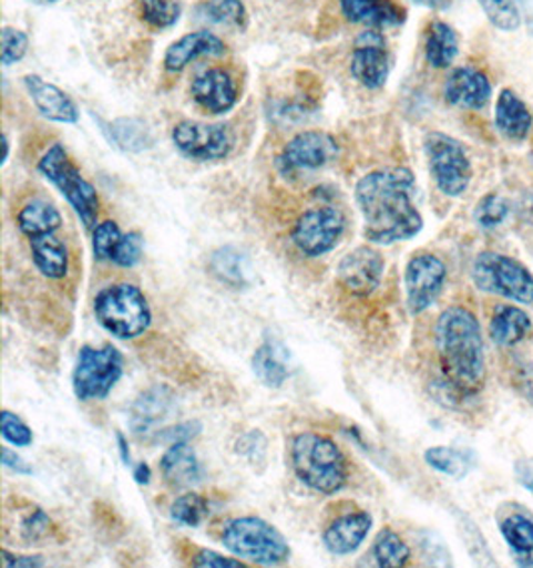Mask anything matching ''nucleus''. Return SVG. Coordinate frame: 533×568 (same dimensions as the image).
I'll return each instance as SVG.
<instances>
[{"mask_svg": "<svg viewBox=\"0 0 533 568\" xmlns=\"http://www.w3.org/2000/svg\"><path fill=\"white\" fill-rule=\"evenodd\" d=\"M0 433L7 443H11L14 447H31L34 435L32 428L22 421L19 415H14L11 411H2L0 415Z\"/></svg>", "mask_w": 533, "mask_h": 568, "instance_id": "41", "label": "nucleus"}, {"mask_svg": "<svg viewBox=\"0 0 533 568\" xmlns=\"http://www.w3.org/2000/svg\"><path fill=\"white\" fill-rule=\"evenodd\" d=\"M448 268L442 259L433 254H418L413 256L403 273V288H406V303L413 316L423 313L432 308L435 299L445 286Z\"/></svg>", "mask_w": 533, "mask_h": 568, "instance_id": "11", "label": "nucleus"}, {"mask_svg": "<svg viewBox=\"0 0 533 568\" xmlns=\"http://www.w3.org/2000/svg\"><path fill=\"white\" fill-rule=\"evenodd\" d=\"M340 9L350 22L372 29L400 27L406 20V10L392 0H340Z\"/></svg>", "mask_w": 533, "mask_h": 568, "instance_id": "23", "label": "nucleus"}, {"mask_svg": "<svg viewBox=\"0 0 533 568\" xmlns=\"http://www.w3.org/2000/svg\"><path fill=\"white\" fill-rule=\"evenodd\" d=\"M294 473L306 487L324 497L340 493L348 483V463L342 448L320 433H300L293 438Z\"/></svg>", "mask_w": 533, "mask_h": 568, "instance_id": "3", "label": "nucleus"}, {"mask_svg": "<svg viewBox=\"0 0 533 568\" xmlns=\"http://www.w3.org/2000/svg\"><path fill=\"white\" fill-rule=\"evenodd\" d=\"M412 169L386 168L366 174L356 186V202L363 218V236L378 246L416 238L423 228L413 204Z\"/></svg>", "mask_w": 533, "mask_h": 568, "instance_id": "1", "label": "nucleus"}, {"mask_svg": "<svg viewBox=\"0 0 533 568\" xmlns=\"http://www.w3.org/2000/svg\"><path fill=\"white\" fill-rule=\"evenodd\" d=\"M22 80H24V86L31 96L32 104L37 106L44 118L59 122V124H76L79 122L81 112L64 90L42 80L37 74H29Z\"/></svg>", "mask_w": 533, "mask_h": 568, "instance_id": "18", "label": "nucleus"}, {"mask_svg": "<svg viewBox=\"0 0 533 568\" xmlns=\"http://www.w3.org/2000/svg\"><path fill=\"white\" fill-rule=\"evenodd\" d=\"M132 477L139 483V485H148L152 478V471L148 467V463H139L134 471H132Z\"/></svg>", "mask_w": 533, "mask_h": 568, "instance_id": "50", "label": "nucleus"}, {"mask_svg": "<svg viewBox=\"0 0 533 568\" xmlns=\"http://www.w3.org/2000/svg\"><path fill=\"white\" fill-rule=\"evenodd\" d=\"M27 50H29V37L22 30L11 29V27L2 29V54H0V59H2L4 66H11L14 62L24 59Z\"/></svg>", "mask_w": 533, "mask_h": 568, "instance_id": "42", "label": "nucleus"}, {"mask_svg": "<svg viewBox=\"0 0 533 568\" xmlns=\"http://www.w3.org/2000/svg\"><path fill=\"white\" fill-rule=\"evenodd\" d=\"M373 518L366 510L348 513L334 520L330 527L324 530V547L334 557H348L362 547L368 533L372 530Z\"/></svg>", "mask_w": 533, "mask_h": 568, "instance_id": "19", "label": "nucleus"}, {"mask_svg": "<svg viewBox=\"0 0 533 568\" xmlns=\"http://www.w3.org/2000/svg\"><path fill=\"white\" fill-rule=\"evenodd\" d=\"M383 261L380 251L362 246L344 256L338 264V281L350 296L368 298L380 288L383 278Z\"/></svg>", "mask_w": 533, "mask_h": 568, "instance_id": "14", "label": "nucleus"}, {"mask_svg": "<svg viewBox=\"0 0 533 568\" xmlns=\"http://www.w3.org/2000/svg\"><path fill=\"white\" fill-rule=\"evenodd\" d=\"M47 2H54V0H47Z\"/></svg>", "mask_w": 533, "mask_h": 568, "instance_id": "55", "label": "nucleus"}, {"mask_svg": "<svg viewBox=\"0 0 533 568\" xmlns=\"http://www.w3.org/2000/svg\"><path fill=\"white\" fill-rule=\"evenodd\" d=\"M435 349L448 383L463 395L480 391L485 381L482 328L462 306L443 309L435 321Z\"/></svg>", "mask_w": 533, "mask_h": 568, "instance_id": "2", "label": "nucleus"}, {"mask_svg": "<svg viewBox=\"0 0 533 568\" xmlns=\"http://www.w3.org/2000/svg\"><path fill=\"white\" fill-rule=\"evenodd\" d=\"M211 268L214 271V276H218L224 283H228L232 288L246 286V279H244V273H246L244 271V258H242L236 249L224 248L221 251H216L212 256Z\"/></svg>", "mask_w": 533, "mask_h": 568, "instance_id": "36", "label": "nucleus"}, {"mask_svg": "<svg viewBox=\"0 0 533 568\" xmlns=\"http://www.w3.org/2000/svg\"><path fill=\"white\" fill-rule=\"evenodd\" d=\"M122 231L116 221H102L92 231V251L99 261H112L114 249L121 244Z\"/></svg>", "mask_w": 533, "mask_h": 568, "instance_id": "40", "label": "nucleus"}, {"mask_svg": "<svg viewBox=\"0 0 533 568\" xmlns=\"http://www.w3.org/2000/svg\"><path fill=\"white\" fill-rule=\"evenodd\" d=\"M142 19L156 29H168L181 19V4L174 0H141Z\"/></svg>", "mask_w": 533, "mask_h": 568, "instance_id": "38", "label": "nucleus"}, {"mask_svg": "<svg viewBox=\"0 0 533 568\" xmlns=\"http://www.w3.org/2000/svg\"><path fill=\"white\" fill-rule=\"evenodd\" d=\"M17 224L27 238H32L49 231H59L62 226V214L47 199H32L19 211Z\"/></svg>", "mask_w": 533, "mask_h": 568, "instance_id": "29", "label": "nucleus"}, {"mask_svg": "<svg viewBox=\"0 0 533 568\" xmlns=\"http://www.w3.org/2000/svg\"><path fill=\"white\" fill-rule=\"evenodd\" d=\"M94 316L112 338L122 341L141 338L152 323L151 303L132 283L102 289L94 299Z\"/></svg>", "mask_w": 533, "mask_h": 568, "instance_id": "5", "label": "nucleus"}, {"mask_svg": "<svg viewBox=\"0 0 533 568\" xmlns=\"http://www.w3.org/2000/svg\"><path fill=\"white\" fill-rule=\"evenodd\" d=\"M172 142L186 158L196 162L224 159L232 149V136L226 126L184 120L172 130Z\"/></svg>", "mask_w": 533, "mask_h": 568, "instance_id": "13", "label": "nucleus"}, {"mask_svg": "<svg viewBox=\"0 0 533 568\" xmlns=\"http://www.w3.org/2000/svg\"><path fill=\"white\" fill-rule=\"evenodd\" d=\"M480 7L498 30L515 32L522 27V12L515 0H480Z\"/></svg>", "mask_w": 533, "mask_h": 568, "instance_id": "35", "label": "nucleus"}, {"mask_svg": "<svg viewBox=\"0 0 533 568\" xmlns=\"http://www.w3.org/2000/svg\"><path fill=\"white\" fill-rule=\"evenodd\" d=\"M423 461L428 463V467L442 473L445 477L455 478V481H462L472 471V463H470V458H468L463 451L445 447V445L428 448L423 453Z\"/></svg>", "mask_w": 533, "mask_h": 568, "instance_id": "31", "label": "nucleus"}, {"mask_svg": "<svg viewBox=\"0 0 533 568\" xmlns=\"http://www.w3.org/2000/svg\"><path fill=\"white\" fill-rule=\"evenodd\" d=\"M2 565H4V568H37L44 567V560H42V557H31V555H12L11 550L4 548V550H2Z\"/></svg>", "mask_w": 533, "mask_h": 568, "instance_id": "48", "label": "nucleus"}, {"mask_svg": "<svg viewBox=\"0 0 533 568\" xmlns=\"http://www.w3.org/2000/svg\"><path fill=\"white\" fill-rule=\"evenodd\" d=\"M192 565L194 567L202 568H242L246 567L242 560H236V558L224 557L221 552H216V550H211V548H202L196 552V557L192 560Z\"/></svg>", "mask_w": 533, "mask_h": 568, "instance_id": "45", "label": "nucleus"}, {"mask_svg": "<svg viewBox=\"0 0 533 568\" xmlns=\"http://www.w3.org/2000/svg\"><path fill=\"white\" fill-rule=\"evenodd\" d=\"M510 216V204L508 199L502 198L500 194H488L483 196L475 211H473V219L475 224L482 229H495L502 226L503 221Z\"/></svg>", "mask_w": 533, "mask_h": 568, "instance_id": "37", "label": "nucleus"}, {"mask_svg": "<svg viewBox=\"0 0 533 568\" xmlns=\"http://www.w3.org/2000/svg\"><path fill=\"white\" fill-rule=\"evenodd\" d=\"M208 515H211V505L198 493H186L172 503L171 518L181 527H201Z\"/></svg>", "mask_w": 533, "mask_h": 568, "instance_id": "33", "label": "nucleus"}, {"mask_svg": "<svg viewBox=\"0 0 533 568\" xmlns=\"http://www.w3.org/2000/svg\"><path fill=\"white\" fill-rule=\"evenodd\" d=\"M124 371L122 353L112 345L82 348L72 371V389L81 401H102L121 381Z\"/></svg>", "mask_w": 533, "mask_h": 568, "instance_id": "9", "label": "nucleus"}, {"mask_svg": "<svg viewBox=\"0 0 533 568\" xmlns=\"http://www.w3.org/2000/svg\"><path fill=\"white\" fill-rule=\"evenodd\" d=\"M222 545L234 557L246 558L260 567H278L290 560V545L286 537L260 517L228 520L222 528Z\"/></svg>", "mask_w": 533, "mask_h": 568, "instance_id": "4", "label": "nucleus"}, {"mask_svg": "<svg viewBox=\"0 0 533 568\" xmlns=\"http://www.w3.org/2000/svg\"><path fill=\"white\" fill-rule=\"evenodd\" d=\"M423 149L438 189L448 198H460L472 182V162L462 142L443 132H430Z\"/></svg>", "mask_w": 533, "mask_h": 568, "instance_id": "8", "label": "nucleus"}, {"mask_svg": "<svg viewBox=\"0 0 533 568\" xmlns=\"http://www.w3.org/2000/svg\"><path fill=\"white\" fill-rule=\"evenodd\" d=\"M443 99L455 109L483 110L492 100V84L480 70L462 66L445 80Z\"/></svg>", "mask_w": 533, "mask_h": 568, "instance_id": "16", "label": "nucleus"}, {"mask_svg": "<svg viewBox=\"0 0 533 568\" xmlns=\"http://www.w3.org/2000/svg\"><path fill=\"white\" fill-rule=\"evenodd\" d=\"M372 557L378 567L400 568L410 562L412 552L406 545V540L396 530L382 528L373 538Z\"/></svg>", "mask_w": 533, "mask_h": 568, "instance_id": "30", "label": "nucleus"}, {"mask_svg": "<svg viewBox=\"0 0 533 568\" xmlns=\"http://www.w3.org/2000/svg\"><path fill=\"white\" fill-rule=\"evenodd\" d=\"M460 52L455 30L442 20H433L426 34V60L433 69H448Z\"/></svg>", "mask_w": 533, "mask_h": 568, "instance_id": "27", "label": "nucleus"}, {"mask_svg": "<svg viewBox=\"0 0 533 568\" xmlns=\"http://www.w3.org/2000/svg\"><path fill=\"white\" fill-rule=\"evenodd\" d=\"M532 112L513 90L503 89L495 102V128L512 142H523L532 132Z\"/></svg>", "mask_w": 533, "mask_h": 568, "instance_id": "24", "label": "nucleus"}, {"mask_svg": "<svg viewBox=\"0 0 533 568\" xmlns=\"http://www.w3.org/2000/svg\"><path fill=\"white\" fill-rule=\"evenodd\" d=\"M346 218L332 206L308 209L294 224L293 241L306 258H320L330 254L342 238Z\"/></svg>", "mask_w": 533, "mask_h": 568, "instance_id": "10", "label": "nucleus"}, {"mask_svg": "<svg viewBox=\"0 0 533 568\" xmlns=\"http://www.w3.org/2000/svg\"><path fill=\"white\" fill-rule=\"evenodd\" d=\"M49 528H51V518L47 517L41 508H34L31 517L22 523V533L29 540H39L44 535H49Z\"/></svg>", "mask_w": 533, "mask_h": 568, "instance_id": "46", "label": "nucleus"}, {"mask_svg": "<svg viewBox=\"0 0 533 568\" xmlns=\"http://www.w3.org/2000/svg\"><path fill=\"white\" fill-rule=\"evenodd\" d=\"M283 351L284 349L278 348L274 341H266L254 351L252 369H254V375L260 379L262 385L278 389L286 383L290 369L284 359Z\"/></svg>", "mask_w": 533, "mask_h": 568, "instance_id": "28", "label": "nucleus"}, {"mask_svg": "<svg viewBox=\"0 0 533 568\" xmlns=\"http://www.w3.org/2000/svg\"><path fill=\"white\" fill-rule=\"evenodd\" d=\"M224 52H226V44L216 34H212L208 30H198L172 42L164 54V69L168 72H181L191 64L192 60L202 59V56H222Z\"/></svg>", "mask_w": 533, "mask_h": 568, "instance_id": "21", "label": "nucleus"}, {"mask_svg": "<svg viewBox=\"0 0 533 568\" xmlns=\"http://www.w3.org/2000/svg\"><path fill=\"white\" fill-rule=\"evenodd\" d=\"M142 249H144V239L139 231H131L122 236L121 244L114 249L112 261L121 268H134L142 259Z\"/></svg>", "mask_w": 533, "mask_h": 568, "instance_id": "43", "label": "nucleus"}, {"mask_svg": "<svg viewBox=\"0 0 533 568\" xmlns=\"http://www.w3.org/2000/svg\"><path fill=\"white\" fill-rule=\"evenodd\" d=\"M29 246L32 261L44 278L62 279L69 273V248L61 238H57V231L32 236Z\"/></svg>", "mask_w": 533, "mask_h": 568, "instance_id": "25", "label": "nucleus"}, {"mask_svg": "<svg viewBox=\"0 0 533 568\" xmlns=\"http://www.w3.org/2000/svg\"><path fill=\"white\" fill-rule=\"evenodd\" d=\"M2 465L14 471L17 475H32V468L29 467V463L21 455H17L11 447H2Z\"/></svg>", "mask_w": 533, "mask_h": 568, "instance_id": "49", "label": "nucleus"}, {"mask_svg": "<svg viewBox=\"0 0 533 568\" xmlns=\"http://www.w3.org/2000/svg\"><path fill=\"white\" fill-rule=\"evenodd\" d=\"M109 134L112 144L124 152H144L152 146L151 130L146 128V124L141 120H116L112 122Z\"/></svg>", "mask_w": 533, "mask_h": 568, "instance_id": "32", "label": "nucleus"}, {"mask_svg": "<svg viewBox=\"0 0 533 568\" xmlns=\"http://www.w3.org/2000/svg\"><path fill=\"white\" fill-rule=\"evenodd\" d=\"M416 4L426 7V9L442 10L450 7V0H413Z\"/></svg>", "mask_w": 533, "mask_h": 568, "instance_id": "52", "label": "nucleus"}, {"mask_svg": "<svg viewBox=\"0 0 533 568\" xmlns=\"http://www.w3.org/2000/svg\"><path fill=\"white\" fill-rule=\"evenodd\" d=\"M472 279L475 288L515 303H533V276L517 259L498 251H482L473 259Z\"/></svg>", "mask_w": 533, "mask_h": 568, "instance_id": "7", "label": "nucleus"}, {"mask_svg": "<svg viewBox=\"0 0 533 568\" xmlns=\"http://www.w3.org/2000/svg\"><path fill=\"white\" fill-rule=\"evenodd\" d=\"M500 533H502L503 540L508 543V547L512 548L513 552H533V520L525 517L522 513H515L510 517L503 518L500 523Z\"/></svg>", "mask_w": 533, "mask_h": 568, "instance_id": "34", "label": "nucleus"}, {"mask_svg": "<svg viewBox=\"0 0 533 568\" xmlns=\"http://www.w3.org/2000/svg\"><path fill=\"white\" fill-rule=\"evenodd\" d=\"M2 146H4V158H2V164H7V159H9V149H11V146H9V138H7V136L2 140Z\"/></svg>", "mask_w": 533, "mask_h": 568, "instance_id": "54", "label": "nucleus"}, {"mask_svg": "<svg viewBox=\"0 0 533 568\" xmlns=\"http://www.w3.org/2000/svg\"><path fill=\"white\" fill-rule=\"evenodd\" d=\"M174 395L168 388H152L134 401L131 409V428L136 437H148L158 431L174 409Z\"/></svg>", "mask_w": 533, "mask_h": 568, "instance_id": "20", "label": "nucleus"}, {"mask_svg": "<svg viewBox=\"0 0 533 568\" xmlns=\"http://www.w3.org/2000/svg\"><path fill=\"white\" fill-rule=\"evenodd\" d=\"M39 172L71 204V208L74 209L84 228H96V218L101 208L96 188L82 176L81 169L72 164V159L61 144H54L44 152V156L39 162Z\"/></svg>", "mask_w": 533, "mask_h": 568, "instance_id": "6", "label": "nucleus"}, {"mask_svg": "<svg viewBox=\"0 0 533 568\" xmlns=\"http://www.w3.org/2000/svg\"><path fill=\"white\" fill-rule=\"evenodd\" d=\"M201 431L202 425L198 421H184V423H178L174 427H162L161 431H156L152 441L154 443H166V445L184 443V441H192V438L198 437Z\"/></svg>", "mask_w": 533, "mask_h": 568, "instance_id": "44", "label": "nucleus"}, {"mask_svg": "<svg viewBox=\"0 0 533 568\" xmlns=\"http://www.w3.org/2000/svg\"><path fill=\"white\" fill-rule=\"evenodd\" d=\"M258 451L266 453V438L262 435L260 431H250L238 441V453L250 461H258Z\"/></svg>", "mask_w": 533, "mask_h": 568, "instance_id": "47", "label": "nucleus"}, {"mask_svg": "<svg viewBox=\"0 0 533 568\" xmlns=\"http://www.w3.org/2000/svg\"><path fill=\"white\" fill-rule=\"evenodd\" d=\"M116 441H119V451H121V458L124 465H131V448H129V441L122 435L116 433Z\"/></svg>", "mask_w": 533, "mask_h": 568, "instance_id": "51", "label": "nucleus"}, {"mask_svg": "<svg viewBox=\"0 0 533 568\" xmlns=\"http://www.w3.org/2000/svg\"><path fill=\"white\" fill-rule=\"evenodd\" d=\"M206 19L224 27H244L246 9L242 0H208L204 4Z\"/></svg>", "mask_w": 533, "mask_h": 568, "instance_id": "39", "label": "nucleus"}, {"mask_svg": "<svg viewBox=\"0 0 533 568\" xmlns=\"http://www.w3.org/2000/svg\"><path fill=\"white\" fill-rule=\"evenodd\" d=\"M517 477H520V483H522L523 487L527 488L530 493L533 495V475L530 471H525V468L520 467L517 471Z\"/></svg>", "mask_w": 533, "mask_h": 568, "instance_id": "53", "label": "nucleus"}, {"mask_svg": "<svg viewBox=\"0 0 533 568\" xmlns=\"http://www.w3.org/2000/svg\"><path fill=\"white\" fill-rule=\"evenodd\" d=\"M532 318L515 306H500L490 321V338L500 348H513L532 331Z\"/></svg>", "mask_w": 533, "mask_h": 568, "instance_id": "26", "label": "nucleus"}, {"mask_svg": "<svg viewBox=\"0 0 533 568\" xmlns=\"http://www.w3.org/2000/svg\"><path fill=\"white\" fill-rule=\"evenodd\" d=\"M350 72L353 79L370 90L382 89L390 76V56L380 32L368 30L356 42Z\"/></svg>", "mask_w": 533, "mask_h": 568, "instance_id": "15", "label": "nucleus"}, {"mask_svg": "<svg viewBox=\"0 0 533 568\" xmlns=\"http://www.w3.org/2000/svg\"><path fill=\"white\" fill-rule=\"evenodd\" d=\"M161 473L164 481L176 488L198 485L204 478V468L192 448L191 441L172 443L168 451L162 455Z\"/></svg>", "mask_w": 533, "mask_h": 568, "instance_id": "22", "label": "nucleus"}, {"mask_svg": "<svg viewBox=\"0 0 533 568\" xmlns=\"http://www.w3.org/2000/svg\"><path fill=\"white\" fill-rule=\"evenodd\" d=\"M192 99L208 114L230 112L238 102V89L228 72L221 69L204 70L192 80Z\"/></svg>", "mask_w": 533, "mask_h": 568, "instance_id": "17", "label": "nucleus"}, {"mask_svg": "<svg viewBox=\"0 0 533 568\" xmlns=\"http://www.w3.org/2000/svg\"><path fill=\"white\" fill-rule=\"evenodd\" d=\"M340 156V146L330 134L320 130H306L296 134L278 156V168L284 174L310 172L330 166Z\"/></svg>", "mask_w": 533, "mask_h": 568, "instance_id": "12", "label": "nucleus"}]
</instances>
